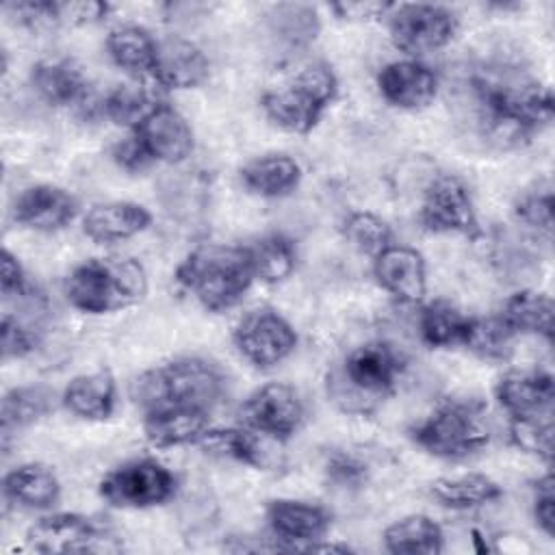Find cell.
Here are the masks:
<instances>
[{
	"label": "cell",
	"instance_id": "cell-36",
	"mask_svg": "<svg viewBox=\"0 0 555 555\" xmlns=\"http://www.w3.org/2000/svg\"><path fill=\"white\" fill-rule=\"evenodd\" d=\"M199 442L210 453L236 460L247 466L262 468L267 464V453L262 451L251 429H208Z\"/></svg>",
	"mask_w": 555,
	"mask_h": 555
},
{
	"label": "cell",
	"instance_id": "cell-21",
	"mask_svg": "<svg viewBox=\"0 0 555 555\" xmlns=\"http://www.w3.org/2000/svg\"><path fill=\"white\" fill-rule=\"evenodd\" d=\"M30 85L52 106H82L89 100V82L69 59H46L33 65Z\"/></svg>",
	"mask_w": 555,
	"mask_h": 555
},
{
	"label": "cell",
	"instance_id": "cell-13",
	"mask_svg": "<svg viewBox=\"0 0 555 555\" xmlns=\"http://www.w3.org/2000/svg\"><path fill=\"white\" fill-rule=\"evenodd\" d=\"M28 546L39 553H93L106 551V529L82 514H50L39 518L26 533Z\"/></svg>",
	"mask_w": 555,
	"mask_h": 555
},
{
	"label": "cell",
	"instance_id": "cell-19",
	"mask_svg": "<svg viewBox=\"0 0 555 555\" xmlns=\"http://www.w3.org/2000/svg\"><path fill=\"white\" fill-rule=\"evenodd\" d=\"M76 212L78 204L74 195L54 184L28 186L13 204L15 221L37 232H56L69 225Z\"/></svg>",
	"mask_w": 555,
	"mask_h": 555
},
{
	"label": "cell",
	"instance_id": "cell-6",
	"mask_svg": "<svg viewBox=\"0 0 555 555\" xmlns=\"http://www.w3.org/2000/svg\"><path fill=\"white\" fill-rule=\"evenodd\" d=\"M410 436L436 457L462 460L479 453L488 444L490 425L481 403L444 399L410 429Z\"/></svg>",
	"mask_w": 555,
	"mask_h": 555
},
{
	"label": "cell",
	"instance_id": "cell-26",
	"mask_svg": "<svg viewBox=\"0 0 555 555\" xmlns=\"http://www.w3.org/2000/svg\"><path fill=\"white\" fill-rule=\"evenodd\" d=\"M4 494L13 503L30 509H46L59 501L61 483L54 470L39 462L20 464L4 477Z\"/></svg>",
	"mask_w": 555,
	"mask_h": 555
},
{
	"label": "cell",
	"instance_id": "cell-12",
	"mask_svg": "<svg viewBox=\"0 0 555 555\" xmlns=\"http://www.w3.org/2000/svg\"><path fill=\"white\" fill-rule=\"evenodd\" d=\"M418 219L429 232L477 234V215L466 184L453 173L436 176L425 189Z\"/></svg>",
	"mask_w": 555,
	"mask_h": 555
},
{
	"label": "cell",
	"instance_id": "cell-23",
	"mask_svg": "<svg viewBox=\"0 0 555 555\" xmlns=\"http://www.w3.org/2000/svg\"><path fill=\"white\" fill-rule=\"evenodd\" d=\"M208 416L202 408H158L143 414V431L158 449L199 442L208 431Z\"/></svg>",
	"mask_w": 555,
	"mask_h": 555
},
{
	"label": "cell",
	"instance_id": "cell-18",
	"mask_svg": "<svg viewBox=\"0 0 555 555\" xmlns=\"http://www.w3.org/2000/svg\"><path fill=\"white\" fill-rule=\"evenodd\" d=\"M377 284L403 304H416L427 291L423 256L405 245H388L373 260Z\"/></svg>",
	"mask_w": 555,
	"mask_h": 555
},
{
	"label": "cell",
	"instance_id": "cell-14",
	"mask_svg": "<svg viewBox=\"0 0 555 555\" xmlns=\"http://www.w3.org/2000/svg\"><path fill=\"white\" fill-rule=\"evenodd\" d=\"M137 139L143 143L152 160L182 163L193 152V130L184 115L169 104L158 102L137 128Z\"/></svg>",
	"mask_w": 555,
	"mask_h": 555
},
{
	"label": "cell",
	"instance_id": "cell-9",
	"mask_svg": "<svg viewBox=\"0 0 555 555\" xmlns=\"http://www.w3.org/2000/svg\"><path fill=\"white\" fill-rule=\"evenodd\" d=\"M388 17L395 48L410 56L444 48L457 30L453 11L440 4H399Z\"/></svg>",
	"mask_w": 555,
	"mask_h": 555
},
{
	"label": "cell",
	"instance_id": "cell-40",
	"mask_svg": "<svg viewBox=\"0 0 555 555\" xmlns=\"http://www.w3.org/2000/svg\"><path fill=\"white\" fill-rule=\"evenodd\" d=\"M516 217L533 228L538 234L551 238L553 232V195L548 189L544 191H527L516 202Z\"/></svg>",
	"mask_w": 555,
	"mask_h": 555
},
{
	"label": "cell",
	"instance_id": "cell-17",
	"mask_svg": "<svg viewBox=\"0 0 555 555\" xmlns=\"http://www.w3.org/2000/svg\"><path fill=\"white\" fill-rule=\"evenodd\" d=\"M377 87L388 104L418 111L434 102L438 93V76L429 65L416 59H403L382 67L377 74Z\"/></svg>",
	"mask_w": 555,
	"mask_h": 555
},
{
	"label": "cell",
	"instance_id": "cell-11",
	"mask_svg": "<svg viewBox=\"0 0 555 555\" xmlns=\"http://www.w3.org/2000/svg\"><path fill=\"white\" fill-rule=\"evenodd\" d=\"M241 421L254 434L288 440L304 423V401L288 384L271 382L254 390L241 405Z\"/></svg>",
	"mask_w": 555,
	"mask_h": 555
},
{
	"label": "cell",
	"instance_id": "cell-5",
	"mask_svg": "<svg viewBox=\"0 0 555 555\" xmlns=\"http://www.w3.org/2000/svg\"><path fill=\"white\" fill-rule=\"evenodd\" d=\"M147 293V275L134 258H91L65 280L67 301L87 314L115 312L139 304Z\"/></svg>",
	"mask_w": 555,
	"mask_h": 555
},
{
	"label": "cell",
	"instance_id": "cell-2",
	"mask_svg": "<svg viewBox=\"0 0 555 555\" xmlns=\"http://www.w3.org/2000/svg\"><path fill=\"white\" fill-rule=\"evenodd\" d=\"M225 392L221 369L199 356H184L141 373L130 395L141 412L158 408H202L212 410Z\"/></svg>",
	"mask_w": 555,
	"mask_h": 555
},
{
	"label": "cell",
	"instance_id": "cell-8",
	"mask_svg": "<svg viewBox=\"0 0 555 555\" xmlns=\"http://www.w3.org/2000/svg\"><path fill=\"white\" fill-rule=\"evenodd\" d=\"M176 492V475L154 457L119 464L100 481V496L113 507H152Z\"/></svg>",
	"mask_w": 555,
	"mask_h": 555
},
{
	"label": "cell",
	"instance_id": "cell-32",
	"mask_svg": "<svg viewBox=\"0 0 555 555\" xmlns=\"http://www.w3.org/2000/svg\"><path fill=\"white\" fill-rule=\"evenodd\" d=\"M503 494L501 486L479 473L442 477L431 483V496L451 509H468L496 501Z\"/></svg>",
	"mask_w": 555,
	"mask_h": 555
},
{
	"label": "cell",
	"instance_id": "cell-41",
	"mask_svg": "<svg viewBox=\"0 0 555 555\" xmlns=\"http://www.w3.org/2000/svg\"><path fill=\"white\" fill-rule=\"evenodd\" d=\"M0 340H2V358L4 360L24 358L35 349L37 334L28 325H24L17 317H13L11 312H4Z\"/></svg>",
	"mask_w": 555,
	"mask_h": 555
},
{
	"label": "cell",
	"instance_id": "cell-16",
	"mask_svg": "<svg viewBox=\"0 0 555 555\" xmlns=\"http://www.w3.org/2000/svg\"><path fill=\"white\" fill-rule=\"evenodd\" d=\"M267 522L282 546L299 548V544H310L308 548H312L327 533L332 514L317 503L275 499L267 505Z\"/></svg>",
	"mask_w": 555,
	"mask_h": 555
},
{
	"label": "cell",
	"instance_id": "cell-4",
	"mask_svg": "<svg viewBox=\"0 0 555 555\" xmlns=\"http://www.w3.org/2000/svg\"><path fill=\"white\" fill-rule=\"evenodd\" d=\"M401 371L403 360L395 347L379 340L364 343L327 375V395L340 410L366 414L395 390Z\"/></svg>",
	"mask_w": 555,
	"mask_h": 555
},
{
	"label": "cell",
	"instance_id": "cell-42",
	"mask_svg": "<svg viewBox=\"0 0 555 555\" xmlns=\"http://www.w3.org/2000/svg\"><path fill=\"white\" fill-rule=\"evenodd\" d=\"M7 11H11L20 24L30 28H41V26H52L63 22L61 2H11L7 4Z\"/></svg>",
	"mask_w": 555,
	"mask_h": 555
},
{
	"label": "cell",
	"instance_id": "cell-15",
	"mask_svg": "<svg viewBox=\"0 0 555 555\" xmlns=\"http://www.w3.org/2000/svg\"><path fill=\"white\" fill-rule=\"evenodd\" d=\"M494 395L509 418H553L555 384L546 371H512L499 379Z\"/></svg>",
	"mask_w": 555,
	"mask_h": 555
},
{
	"label": "cell",
	"instance_id": "cell-10",
	"mask_svg": "<svg viewBox=\"0 0 555 555\" xmlns=\"http://www.w3.org/2000/svg\"><path fill=\"white\" fill-rule=\"evenodd\" d=\"M234 345L256 369H271L295 351L297 334L280 312L258 308L247 312L234 327Z\"/></svg>",
	"mask_w": 555,
	"mask_h": 555
},
{
	"label": "cell",
	"instance_id": "cell-20",
	"mask_svg": "<svg viewBox=\"0 0 555 555\" xmlns=\"http://www.w3.org/2000/svg\"><path fill=\"white\" fill-rule=\"evenodd\" d=\"M208 76L206 54L189 39L167 37L158 41L154 80L165 89H191Z\"/></svg>",
	"mask_w": 555,
	"mask_h": 555
},
{
	"label": "cell",
	"instance_id": "cell-46",
	"mask_svg": "<svg viewBox=\"0 0 555 555\" xmlns=\"http://www.w3.org/2000/svg\"><path fill=\"white\" fill-rule=\"evenodd\" d=\"M327 475L340 486H358L364 479V466L351 455H334L327 464Z\"/></svg>",
	"mask_w": 555,
	"mask_h": 555
},
{
	"label": "cell",
	"instance_id": "cell-47",
	"mask_svg": "<svg viewBox=\"0 0 555 555\" xmlns=\"http://www.w3.org/2000/svg\"><path fill=\"white\" fill-rule=\"evenodd\" d=\"M108 13V4L102 2H61V20L89 24L98 22Z\"/></svg>",
	"mask_w": 555,
	"mask_h": 555
},
{
	"label": "cell",
	"instance_id": "cell-1",
	"mask_svg": "<svg viewBox=\"0 0 555 555\" xmlns=\"http://www.w3.org/2000/svg\"><path fill=\"white\" fill-rule=\"evenodd\" d=\"M481 134L496 147H516L553 121L548 87L518 74H477L470 80Z\"/></svg>",
	"mask_w": 555,
	"mask_h": 555
},
{
	"label": "cell",
	"instance_id": "cell-25",
	"mask_svg": "<svg viewBox=\"0 0 555 555\" xmlns=\"http://www.w3.org/2000/svg\"><path fill=\"white\" fill-rule=\"evenodd\" d=\"M106 50L113 63L132 78L154 76L158 41L145 28L134 24L113 28L106 37Z\"/></svg>",
	"mask_w": 555,
	"mask_h": 555
},
{
	"label": "cell",
	"instance_id": "cell-35",
	"mask_svg": "<svg viewBox=\"0 0 555 555\" xmlns=\"http://www.w3.org/2000/svg\"><path fill=\"white\" fill-rule=\"evenodd\" d=\"M158 102L152 98V93L141 85H117L113 91L106 93V98L100 104V111L106 119H111L117 126L137 128L139 121L156 106Z\"/></svg>",
	"mask_w": 555,
	"mask_h": 555
},
{
	"label": "cell",
	"instance_id": "cell-37",
	"mask_svg": "<svg viewBox=\"0 0 555 555\" xmlns=\"http://www.w3.org/2000/svg\"><path fill=\"white\" fill-rule=\"evenodd\" d=\"M514 332L501 321V317H473L464 340V347L486 360H503L512 351Z\"/></svg>",
	"mask_w": 555,
	"mask_h": 555
},
{
	"label": "cell",
	"instance_id": "cell-7",
	"mask_svg": "<svg viewBox=\"0 0 555 555\" xmlns=\"http://www.w3.org/2000/svg\"><path fill=\"white\" fill-rule=\"evenodd\" d=\"M338 80L334 72L323 63H314L301 69L284 89L267 91L260 98V106L278 128L306 134L334 102Z\"/></svg>",
	"mask_w": 555,
	"mask_h": 555
},
{
	"label": "cell",
	"instance_id": "cell-34",
	"mask_svg": "<svg viewBox=\"0 0 555 555\" xmlns=\"http://www.w3.org/2000/svg\"><path fill=\"white\" fill-rule=\"evenodd\" d=\"M269 33L278 43L288 48H304L314 41L319 33V15L306 4H278L269 11Z\"/></svg>",
	"mask_w": 555,
	"mask_h": 555
},
{
	"label": "cell",
	"instance_id": "cell-3",
	"mask_svg": "<svg viewBox=\"0 0 555 555\" xmlns=\"http://www.w3.org/2000/svg\"><path fill=\"white\" fill-rule=\"evenodd\" d=\"M176 278L206 310L221 312L243 299L256 275L247 247L206 243L180 262Z\"/></svg>",
	"mask_w": 555,
	"mask_h": 555
},
{
	"label": "cell",
	"instance_id": "cell-31",
	"mask_svg": "<svg viewBox=\"0 0 555 555\" xmlns=\"http://www.w3.org/2000/svg\"><path fill=\"white\" fill-rule=\"evenodd\" d=\"M470 319L473 317L462 312L455 304L436 299L421 310V319H418L421 338L429 347H438V349L453 347V345L464 347V340H466V334L470 327Z\"/></svg>",
	"mask_w": 555,
	"mask_h": 555
},
{
	"label": "cell",
	"instance_id": "cell-28",
	"mask_svg": "<svg viewBox=\"0 0 555 555\" xmlns=\"http://www.w3.org/2000/svg\"><path fill=\"white\" fill-rule=\"evenodd\" d=\"M384 546L395 555H434L444 548V533L425 514H410L384 531Z\"/></svg>",
	"mask_w": 555,
	"mask_h": 555
},
{
	"label": "cell",
	"instance_id": "cell-45",
	"mask_svg": "<svg viewBox=\"0 0 555 555\" xmlns=\"http://www.w3.org/2000/svg\"><path fill=\"white\" fill-rule=\"evenodd\" d=\"M533 516H535L538 527H540L546 535H553V531H555V492H553V479H551V475H544V477L535 483Z\"/></svg>",
	"mask_w": 555,
	"mask_h": 555
},
{
	"label": "cell",
	"instance_id": "cell-39",
	"mask_svg": "<svg viewBox=\"0 0 555 555\" xmlns=\"http://www.w3.org/2000/svg\"><path fill=\"white\" fill-rule=\"evenodd\" d=\"M509 438L520 451L551 462L553 418H509Z\"/></svg>",
	"mask_w": 555,
	"mask_h": 555
},
{
	"label": "cell",
	"instance_id": "cell-27",
	"mask_svg": "<svg viewBox=\"0 0 555 555\" xmlns=\"http://www.w3.org/2000/svg\"><path fill=\"white\" fill-rule=\"evenodd\" d=\"M241 180L256 195L282 197L299 184L301 167L286 154H267L247 163L241 169Z\"/></svg>",
	"mask_w": 555,
	"mask_h": 555
},
{
	"label": "cell",
	"instance_id": "cell-38",
	"mask_svg": "<svg viewBox=\"0 0 555 555\" xmlns=\"http://www.w3.org/2000/svg\"><path fill=\"white\" fill-rule=\"evenodd\" d=\"M343 232L358 251L371 254L373 258L392 245L390 225L382 217L366 210L349 212L343 221Z\"/></svg>",
	"mask_w": 555,
	"mask_h": 555
},
{
	"label": "cell",
	"instance_id": "cell-29",
	"mask_svg": "<svg viewBox=\"0 0 555 555\" xmlns=\"http://www.w3.org/2000/svg\"><path fill=\"white\" fill-rule=\"evenodd\" d=\"M499 317L514 334H535L548 343L553 338V301L546 293L518 291L503 304Z\"/></svg>",
	"mask_w": 555,
	"mask_h": 555
},
{
	"label": "cell",
	"instance_id": "cell-30",
	"mask_svg": "<svg viewBox=\"0 0 555 555\" xmlns=\"http://www.w3.org/2000/svg\"><path fill=\"white\" fill-rule=\"evenodd\" d=\"M52 408H54V392L46 386H20L9 390L0 408L4 447L9 444V438L13 434L43 418Z\"/></svg>",
	"mask_w": 555,
	"mask_h": 555
},
{
	"label": "cell",
	"instance_id": "cell-33",
	"mask_svg": "<svg viewBox=\"0 0 555 555\" xmlns=\"http://www.w3.org/2000/svg\"><path fill=\"white\" fill-rule=\"evenodd\" d=\"M249 249L254 275L267 284H278L295 271L297 251L295 243L284 234H267Z\"/></svg>",
	"mask_w": 555,
	"mask_h": 555
},
{
	"label": "cell",
	"instance_id": "cell-22",
	"mask_svg": "<svg viewBox=\"0 0 555 555\" xmlns=\"http://www.w3.org/2000/svg\"><path fill=\"white\" fill-rule=\"evenodd\" d=\"M152 215L134 202L95 204L82 219V232L95 243H117L147 230Z\"/></svg>",
	"mask_w": 555,
	"mask_h": 555
},
{
	"label": "cell",
	"instance_id": "cell-48",
	"mask_svg": "<svg viewBox=\"0 0 555 555\" xmlns=\"http://www.w3.org/2000/svg\"><path fill=\"white\" fill-rule=\"evenodd\" d=\"M390 9H392V4H379V2H340V4H334V11H338L340 17H379Z\"/></svg>",
	"mask_w": 555,
	"mask_h": 555
},
{
	"label": "cell",
	"instance_id": "cell-24",
	"mask_svg": "<svg viewBox=\"0 0 555 555\" xmlns=\"http://www.w3.org/2000/svg\"><path fill=\"white\" fill-rule=\"evenodd\" d=\"M61 399L72 414L87 421H104L115 410V379L106 369L76 375Z\"/></svg>",
	"mask_w": 555,
	"mask_h": 555
},
{
	"label": "cell",
	"instance_id": "cell-44",
	"mask_svg": "<svg viewBox=\"0 0 555 555\" xmlns=\"http://www.w3.org/2000/svg\"><path fill=\"white\" fill-rule=\"evenodd\" d=\"M113 160L124 169V171H130V173H139V171H145L154 160L152 156L147 154V150L143 147V143L137 139L134 132H130V137L117 141L113 145V152H111Z\"/></svg>",
	"mask_w": 555,
	"mask_h": 555
},
{
	"label": "cell",
	"instance_id": "cell-43",
	"mask_svg": "<svg viewBox=\"0 0 555 555\" xmlns=\"http://www.w3.org/2000/svg\"><path fill=\"white\" fill-rule=\"evenodd\" d=\"M0 288L4 299L30 297V284L24 275V269L9 249H2V258H0Z\"/></svg>",
	"mask_w": 555,
	"mask_h": 555
}]
</instances>
